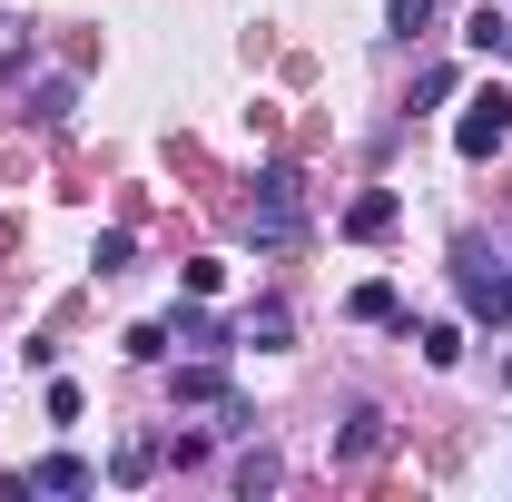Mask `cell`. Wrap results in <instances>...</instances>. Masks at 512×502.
I'll list each match as a JSON object with an SVG mask.
<instances>
[{"label": "cell", "instance_id": "2", "mask_svg": "<svg viewBox=\"0 0 512 502\" xmlns=\"http://www.w3.org/2000/svg\"><path fill=\"white\" fill-rule=\"evenodd\" d=\"M503 138H512V89H473L463 119H453V148L483 168V158H503Z\"/></svg>", "mask_w": 512, "mask_h": 502}, {"label": "cell", "instance_id": "11", "mask_svg": "<svg viewBox=\"0 0 512 502\" xmlns=\"http://www.w3.org/2000/svg\"><path fill=\"white\" fill-rule=\"evenodd\" d=\"M384 30H394V40H414V30H434V0H394V10H384Z\"/></svg>", "mask_w": 512, "mask_h": 502}, {"label": "cell", "instance_id": "3", "mask_svg": "<svg viewBox=\"0 0 512 502\" xmlns=\"http://www.w3.org/2000/svg\"><path fill=\"white\" fill-rule=\"evenodd\" d=\"M463 315L473 325H512V276H493L473 247H463Z\"/></svg>", "mask_w": 512, "mask_h": 502}, {"label": "cell", "instance_id": "17", "mask_svg": "<svg viewBox=\"0 0 512 502\" xmlns=\"http://www.w3.org/2000/svg\"><path fill=\"white\" fill-rule=\"evenodd\" d=\"M89 266H99V276H119V266H128V227H109V237L89 247Z\"/></svg>", "mask_w": 512, "mask_h": 502}, {"label": "cell", "instance_id": "15", "mask_svg": "<svg viewBox=\"0 0 512 502\" xmlns=\"http://www.w3.org/2000/svg\"><path fill=\"white\" fill-rule=\"evenodd\" d=\"M168 345H178V335H168V325H128V355H138V365H158V355H168Z\"/></svg>", "mask_w": 512, "mask_h": 502}, {"label": "cell", "instance_id": "8", "mask_svg": "<svg viewBox=\"0 0 512 502\" xmlns=\"http://www.w3.org/2000/svg\"><path fill=\"white\" fill-rule=\"evenodd\" d=\"M168 394H178V404H227V365H178Z\"/></svg>", "mask_w": 512, "mask_h": 502}, {"label": "cell", "instance_id": "12", "mask_svg": "<svg viewBox=\"0 0 512 502\" xmlns=\"http://www.w3.org/2000/svg\"><path fill=\"white\" fill-rule=\"evenodd\" d=\"M178 286H188V296H217V286H227V266H217V256H188V266H178Z\"/></svg>", "mask_w": 512, "mask_h": 502}, {"label": "cell", "instance_id": "13", "mask_svg": "<svg viewBox=\"0 0 512 502\" xmlns=\"http://www.w3.org/2000/svg\"><path fill=\"white\" fill-rule=\"evenodd\" d=\"M414 345H424V365H453V355H463V325H424Z\"/></svg>", "mask_w": 512, "mask_h": 502}, {"label": "cell", "instance_id": "6", "mask_svg": "<svg viewBox=\"0 0 512 502\" xmlns=\"http://www.w3.org/2000/svg\"><path fill=\"white\" fill-rule=\"evenodd\" d=\"M286 335H296V315L276 306V296H266V306H247V315H237V345H256V355H276Z\"/></svg>", "mask_w": 512, "mask_h": 502}, {"label": "cell", "instance_id": "7", "mask_svg": "<svg viewBox=\"0 0 512 502\" xmlns=\"http://www.w3.org/2000/svg\"><path fill=\"white\" fill-rule=\"evenodd\" d=\"M345 315H355V325H404V296H394L384 276H365V286L345 296Z\"/></svg>", "mask_w": 512, "mask_h": 502}, {"label": "cell", "instance_id": "18", "mask_svg": "<svg viewBox=\"0 0 512 502\" xmlns=\"http://www.w3.org/2000/svg\"><path fill=\"white\" fill-rule=\"evenodd\" d=\"M493 50H503V60H512V20H503V30H493Z\"/></svg>", "mask_w": 512, "mask_h": 502}, {"label": "cell", "instance_id": "14", "mask_svg": "<svg viewBox=\"0 0 512 502\" xmlns=\"http://www.w3.org/2000/svg\"><path fill=\"white\" fill-rule=\"evenodd\" d=\"M69 99H79V89H69V79H50V89L30 99V119H40V128H60V119H69Z\"/></svg>", "mask_w": 512, "mask_h": 502}, {"label": "cell", "instance_id": "19", "mask_svg": "<svg viewBox=\"0 0 512 502\" xmlns=\"http://www.w3.org/2000/svg\"><path fill=\"white\" fill-rule=\"evenodd\" d=\"M503 384H512V355H503Z\"/></svg>", "mask_w": 512, "mask_h": 502}, {"label": "cell", "instance_id": "5", "mask_svg": "<svg viewBox=\"0 0 512 502\" xmlns=\"http://www.w3.org/2000/svg\"><path fill=\"white\" fill-rule=\"evenodd\" d=\"M20 483H30V493H99V473H89L79 453H40V463H30Z\"/></svg>", "mask_w": 512, "mask_h": 502}, {"label": "cell", "instance_id": "9", "mask_svg": "<svg viewBox=\"0 0 512 502\" xmlns=\"http://www.w3.org/2000/svg\"><path fill=\"white\" fill-rule=\"evenodd\" d=\"M335 453H345V463H365V453H384V414H375V404H365V414L345 424V443H335Z\"/></svg>", "mask_w": 512, "mask_h": 502}, {"label": "cell", "instance_id": "1", "mask_svg": "<svg viewBox=\"0 0 512 502\" xmlns=\"http://www.w3.org/2000/svg\"><path fill=\"white\" fill-rule=\"evenodd\" d=\"M247 237H256V247H296V237H306V188H296V168H286V158H276V168H256Z\"/></svg>", "mask_w": 512, "mask_h": 502}, {"label": "cell", "instance_id": "10", "mask_svg": "<svg viewBox=\"0 0 512 502\" xmlns=\"http://www.w3.org/2000/svg\"><path fill=\"white\" fill-rule=\"evenodd\" d=\"M276 483H286V463H276V453H247V463H237V493H276Z\"/></svg>", "mask_w": 512, "mask_h": 502}, {"label": "cell", "instance_id": "16", "mask_svg": "<svg viewBox=\"0 0 512 502\" xmlns=\"http://www.w3.org/2000/svg\"><path fill=\"white\" fill-rule=\"evenodd\" d=\"M158 473V443H119V483H148Z\"/></svg>", "mask_w": 512, "mask_h": 502}, {"label": "cell", "instance_id": "4", "mask_svg": "<svg viewBox=\"0 0 512 502\" xmlns=\"http://www.w3.org/2000/svg\"><path fill=\"white\" fill-rule=\"evenodd\" d=\"M394 217H404V197H394V188H365L355 207H345V237L375 247V237H394Z\"/></svg>", "mask_w": 512, "mask_h": 502}, {"label": "cell", "instance_id": "20", "mask_svg": "<svg viewBox=\"0 0 512 502\" xmlns=\"http://www.w3.org/2000/svg\"><path fill=\"white\" fill-rule=\"evenodd\" d=\"M0 40H10V20H0Z\"/></svg>", "mask_w": 512, "mask_h": 502}]
</instances>
